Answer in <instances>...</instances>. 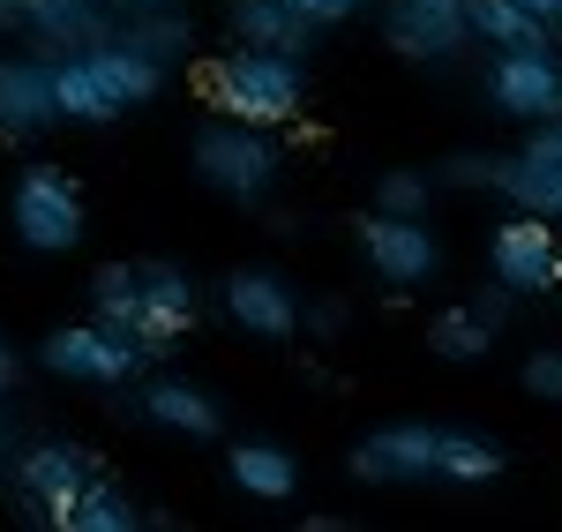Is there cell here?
Listing matches in <instances>:
<instances>
[{
	"label": "cell",
	"instance_id": "f1b7e54d",
	"mask_svg": "<svg viewBox=\"0 0 562 532\" xmlns=\"http://www.w3.org/2000/svg\"><path fill=\"white\" fill-rule=\"evenodd\" d=\"M525 293H510V285H503V278H487V285H480L473 293V308H480V322H495V330H503V322H510V308H518Z\"/></svg>",
	"mask_w": 562,
	"mask_h": 532
},
{
	"label": "cell",
	"instance_id": "d590c367",
	"mask_svg": "<svg viewBox=\"0 0 562 532\" xmlns=\"http://www.w3.org/2000/svg\"><path fill=\"white\" fill-rule=\"evenodd\" d=\"M548 38H555V45H562V15H555V23H548Z\"/></svg>",
	"mask_w": 562,
	"mask_h": 532
},
{
	"label": "cell",
	"instance_id": "484cf974",
	"mask_svg": "<svg viewBox=\"0 0 562 532\" xmlns=\"http://www.w3.org/2000/svg\"><path fill=\"white\" fill-rule=\"evenodd\" d=\"M90 315H105V322H135V263H105L98 270V285H90Z\"/></svg>",
	"mask_w": 562,
	"mask_h": 532
},
{
	"label": "cell",
	"instance_id": "7a4b0ae2",
	"mask_svg": "<svg viewBox=\"0 0 562 532\" xmlns=\"http://www.w3.org/2000/svg\"><path fill=\"white\" fill-rule=\"evenodd\" d=\"M195 83H203V98H211L225 121H256V128L301 121V98H307L301 53H278V45H240L225 60H203Z\"/></svg>",
	"mask_w": 562,
	"mask_h": 532
},
{
	"label": "cell",
	"instance_id": "277c9868",
	"mask_svg": "<svg viewBox=\"0 0 562 532\" xmlns=\"http://www.w3.org/2000/svg\"><path fill=\"white\" fill-rule=\"evenodd\" d=\"M278 166H285V150H278L270 128H256V121L195 128V180L217 188L225 203H262V195L278 188Z\"/></svg>",
	"mask_w": 562,
	"mask_h": 532
},
{
	"label": "cell",
	"instance_id": "83f0119b",
	"mask_svg": "<svg viewBox=\"0 0 562 532\" xmlns=\"http://www.w3.org/2000/svg\"><path fill=\"white\" fill-rule=\"evenodd\" d=\"M518 383L532 390V398L562 405V353H555V346H548V353H532V360H525V375H518Z\"/></svg>",
	"mask_w": 562,
	"mask_h": 532
},
{
	"label": "cell",
	"instance_id": "4dcf8cb0",
	"mask_svg": "<svg viewBox=\"0 0 562 532\" xmlns=\"http://www.w3.org/2000/svg\"><path fill=\"white\" fill-rule=\"evenodd\" d=\"M293 8H301L307 23H315V31H323V23H346V15H360V8H368V0H293Z\"/></svg>",
	"mask_w": 562,
	"mask_h": 532
},
{
	"label": "cell",
	"instance_id": "7402d4cb",
	"mask_svg": "<svg viewBox=\"0 0 562 532\" xmlns=\"http://www.w3.org/2000/svg\"><path fill=\"white\" fill-rule=\"evenodd\" d=\"M135 525H143V510H135L113 480H90V488L76 495V510H68V532H135Z\"/></svg>",
	"mask_w": 562,
	"mask_h": 532
},
{
	"label": "cell",
	"instance_id": "5b68a950",
	"mask_svg": "<svg viewBox=\"0 0 562 532\" xmlns=\"http://www.w3.org/2000/svg\"><path fill=\"white\" fill-rule=\"evenodd\" d=\"M8 218H15V240L31 256H68V248H83L90 211L68 166H23L15 195H8Z\"/></svg>",
	"mask_w": 562,
	"mask_h": 532
},
{
	"label": "cell",
	"instance_id": "cb8c5ba5",
	"mask_svg": "<svg viewBox=\"0 0 562 532\" xmlns=\"http://www.w3.org/2000/svg\"><path fill=\"white\" fill-rule=\"evenodd\" d=\"M121 38L143 45V53H150V60H166V68H173V60H188V23H180V15H166V8H143V15H135V31H121Z\"/></svg>",
	"mask_w": 562,
	"mask_h": 532
},
{
	"label": "cell",
	"instance_id": "30bf717a",
	"mask_svg": "<svg viewBox=\"0 0 562 532\" xmlns=\"http://www.w3.org/2000/svg\"><path fill=\"white\" fill-rule=\"evenodd\" d=\"M487 270L510 285V293H548L562 285V248H555V218H510L495 225V240H487Z\"/></svg>",
	"mask_w": 562,
	"mask_h": 532
},
{
	"label": "cell",
	"instance_id": "836d02e7",
	"mask_svg": "<svg viewBox=\"0 0 562 532\" xmlns=\"http://www.w3.org/2000/svg\"><path fill=\"white\" fill-rule=\"evenodd\" d=\"M0 465H8V398H0Z\"/></svg>",
	"mask_w": 562,
	"mask_h": 532
},
{
	"label": "cell",
	"instance_id": "ffe728a7",
	"mask_svg": "<svg viewBox=\"0 0 562 532\" xmlns=\"http://www.w3.org/2000/svg\"><path fill=\"white\" fill-rule=\"evenodd\" d=\"M503 473V443H487L473 428H442V457H435V480H458V488H487Z\"/></svg>",
	"mask_w": 562,
	"mask_h": 532
},
{
	"label": "cell",
	"instance_id": "4fadbf2b",
	"mask_svg": "<svg viewBox=\"0 0 562 532\" xmlns=\"http://www.w3.org/2000/svg\"><path fill=\"white\" fill-rule=\"evenodd\" d=\"M225 315H233L240 330H256V338H293V330H301L293 285H285L278 270H262V263H240L225 278Z\"/></svg>",
	"mask_w": 562,
	"mask_h": 532
},
{
	"label": "cell",
	"instance_id": "5bb4252c",
	"mask_svg": "<svg viewBox=\"0 0 562 532\" xmlns=\"http://www.w3.org/2000/svg\"><path fill=\"white\" fill-rule=\"evenodd\" d=\"M360 256L383 270L390 285H420L435 270V233L420 218H390V211H368L360 218Z\"/></svg>",
	"mask_w": 562,
	"mask_h": 532
},
{
	"label": "cell",
	"instance_id": "8992f818",
	"mask_svg": "<svg viewBox=\"0 0 562 532\" xmlns=\"http://www.w3.org/2000/svg\"><path fill=\"white\" fill-rule=\"evenodd\" d=\"M487 98L510 121H555L562 113V45H495Z\"/></svg>",
	"mask_w": 562,
	"mask_h": 532
},
{
	"label": "cell",
	"instance_id": "d6a6232c",
	"mask_svg": "<svg viewBox=\"0 0 562 532\" xmlns=\"http://www.w3.org/2000/svg\"><path fill=\"white\" fill-rule=\"evenodd\" d=\"M525 8H532L540 23H555V15H562V0H525Z\"/></svg>",
	"mask_w": 562,
	"mask_h": 532
},
{
	"label": "cell",
	"instance_id": "9c48e42d",
	"mask_svg": "<svg viewBox=\"0 0 562 532\" xmlns=\"http://www.w3.org/2000/svg\"><path fill=\"white\" fill-rule=\"evenodd\" d=\"M383 38H390V53L435 68V60H450L458 45L473 38V8H465V0H390Z\"/></svg>",
	"mask_w": 562,
	"mask_h": 532
},
{
	"label": "cell",
	"instance_id": "d4e9b609",
	"mask_svg": "<svg viewBox=\"0 0 562 532\" xmlns=\"http://www.w3.org/2000/svg\"><path fill=\"white\" fill-rule=\"evenodd\" d=\"M428 203H435V173L397 166V173L375 180V211H390V218H428Z\"/></svg>",
	"mask_w": 562,
	"mask_h": 532
},
{
	"label": "cell",
	"instance_id": "9a60e30c",
	"mask_svg": "<svg viewBox=\"0 0 562 532\" xmlns=\"http://www.w3.org/2000/svg\"><path fill=\"white\" fill-rule=\"evenodd\" d=\"M60 121L53 105V60H0V135L23 143Z\"/></svg>",
	"mask_w": 562,
	"mask_h": 532
},
{
	"label": "cell",
	"instance_id": "4316f807",
	"mask_svg": "<svg viewBox=\"0 0 562 532\" xmlns=\"http://www.w3.org/2000/svg\"><path fill=\"white\" fill-rule=\"evenodd\" d=\"M442 188H495L503 180V158L495 150H458V158H442Z\"/></svg>",
	"mask_w": 562,
	"mask_h": 532
},
{
	"label": "cell",
	"instance_id": "1f68e13d",
	"mask_svg": "<svg viewBox=\"0 0 562 532\" xmlns=\"http://www.w3.org/2000/svg\"><path fill=\"white\" fill-rule=\"evenodd\" d=\"M15 383H23V353H15L8 330H0V390H15Z\"/></svg>",
	"mask_w": 562,
	"mask_h": 532
},
{
	"label": "cell",
	"instance_id": "f546056e",
	"mask_svg": "<svg viewBox=\"0 0 562 532\" xmlns=\"http://www.w3.org/2000/svg\"><path fill=\"white\" fill-rule=\"evenodd\" d=\"M301 322L315 330V338H338V330L352 322V308L338 301V293H330V301H307V308H301Z\"/></svg>",
	"mask_w": 562,
	"mask_h": 532
},
{
	"label": "cell",
	"instance_id": "52a82bcc",
	"mask_svg": "<svg viewBox=\"0 0 562 532\" xmlns=\"http://www.w3.org/2000/svg\"><path fill=\"white\" fill-rule=\"evenodd\" d=\"M435 457H442V428L390 420V428L352 443V480H368V488H413V480H435Z\"/></svg>",
	"mask_w": 562,
	"mask_h": 532
},
{
	"label": "cell",
	"instance_id": "ba28073f",
	"mask_svg": "<svg viewBox=\"0 0 562 532\" xmlns=\"http://www.w3.org/2000/svg\"><path fill=\"white\" fill-rule=\"evenodd\" d=\"M15 495L38 510L45 525H68V510H76V495L98 480V465H90V450L83 443H38V450H23L15 457Z\"/></svg>",
	"mask_w": 562,
	"mask_h": 532
},
{
	"label": "cell",
	"instance_id": "7c38bea8",
	"mask_svg": "<svg viewBox=\"0 0 562 532\" xmlns=\"http://www.w3.org/2000/svg\"><path fill=\"white\" fill-rule=\"evenodd\" d=\"M495 195H510L532 218H562V113L555 121H532V143H525L518 158H503Z\"/></svg>",
	"mask_w": 562,
	"mask_h": 532
},
{
	"label": "cell",
	"instance_id": "8fae6325",
	"mask_svg": "<svg viewBox=\"0 0 562 532\" xmlns=\"http://www.w3.org/2000/svg\"><path fill=\"white\" fill-rule=\"evenodd\" d=\"M188 322H195V278L180 263H135V338L150 353H166V346H180Z\"/></svg>",
	"mask_w": 562,
	"mask_h": 532
},
{
	"label": "cell",
	"instance_id": "603a6c76",
	"mask_svg": "<svg viewBox=\"0 0 562 532\" xmlns=\"http://www.w3.org/2000/svg\"><path fill=\"white\" fill-rule=\"evenodd\" d=\"M428 338H435V353H442V360H487V346H495V322H480V308L465 301V308H442V315H435Z\"/></svg>",
	"mask_w": 562,
	"mask_h": 532
},
{
	"label": "cell",
	"instance_id": "e575fe53",
	"mask_svg": "<svg viewBox=\"0 0 562 532\" xmlns=\"http://www.w3.org/2000/svg\"><path fill=\"white\" fill-rule=\"evenodd\" d=\"M128 8H173V0H128Z\"/></svg>",
	"mask_w": 562,
	"mask_h": 532
},
{
	"label": "cell",
	"instance_id": "3957f363",
	"mask_svg": "<svg viewBox=\"0 0 562 532\" xmlns=\"http://www.w3.org/2000/svg\"><path fill=\"white\" fill-rule=\"evenodd\" d=\"M143 360H150V346H143L135 330H121V322H105V315L60 322V330L38 346L45 375H60V383H98V390L135 383V375H143Z\"/></svg>",
	"mask_w": 562,
	"mask_h": 532
},
{
	"label": "cell",
	"instance_id": "e0dca14e",
	"mask_svg": "<svg viewBox=\"0 0 562 532\" xmlns=\"http://www.w3.org/2000/svg\"><path fill=\"white\" fill-rule=\"evenodd\" d=\"M225 473H233V488L256 495V502H285V495L301 488V465H293V450L262 443V435H248V443H233V457H225Z\"/></svg>",
	"mask_w": 562,
	"mask_h": 532
},
{
	"label": "cell",
	"instance_id": "44dd1931",
	"mask_svg": "<svg viewBox=\"0 0 562 532\" xmlns=\"http://www.w3.org/2000/svg\"><path fill=\"white\" fill-rule=\"evenodd\" d=\"M465 8H473V38H487V45H555L548 23L525 0H465Z\"/></svg>",
	"mask_w": 562,
	"mask_h": 532
},
{
	"label": "cell",
	"instance_id": "ac0fdd59",
	"mask_svg": "<svg viewBox=\"0 0 562 532\" xmlns=\"http://www.w3.org/2000/svg\"><path fill=\"white\" fill-rule=\"evenodd\" d=\"M15 23H23V31H38L53 53H76V45L105 38L98 0H15Z\"/></svg>",
	"mask_w": 562,
	"mask_h": 532
},
{
	"label": "cell",
	"instance_id": "2e32d148",
	"mask_svg": "<svg viewBox=\"0 0 562 532\" xmlns=\"http://www.w3.org/2000/svg\"><path fill=\"white\" fill-rule=\"evenodd\" d=\"M143 420H158L166 435H195V443L225 428L217 398H211V390H195L188 375H166V383H150V390H143Z\"/></svg>",
	"mask_w": 562,
	"mask_h": 532
},
{
	"label": "cell",
	"instance_id": "d6986e66",
	"mask_svg": "<svg viewBox=\"0 0 562 532\" xmlns=\"http://www.w3.org/2000/svg\"><path fill=\"white\" fill-rule=\"evenodd\" d=\"M307 23L293 0H233V38L240 45H278V53H301L307 45Z\"/></svg>",
	"mask_w": 562,
	"mask_h": 532
},
{
	"label": "cell",
	"instance_id": "6da1fadb",
	"mask_svg": "<svg viewBox=\"0 0 562 532\" xmlns=\"http://www.w3.org/2000/svg\"><path fill=\"white\" fill-rule=\"evenodd\" d=\"M158 83H166V60H150L143 45L113 38V31L76 45V53H53V105L76 128H105L128 105H150Z\"/></svg>",
	"mask_w": 562,
	"mask_h": 532
}]
</instances>
